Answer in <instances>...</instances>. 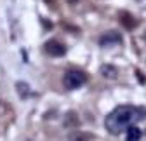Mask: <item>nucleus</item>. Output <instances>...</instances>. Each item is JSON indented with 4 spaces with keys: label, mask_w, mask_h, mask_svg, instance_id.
<instances>
[{
    "label": "nucleus",
    "mask_w": 146,
    "mask_h": 141,
    "mask_svg": "<svg viewBox=\"0 0 146 141\" xmlns=\"http://www.w3.org/2000/svg\"><path fill=\"white\" fill-rule=\"evenodd\" d=\"M115 44H120V33H117V31H110V33H104L103 37L99 39V45H103V47H108V45H115Z\"/></svg>",
    "instance_id": "nucleus-4"
},
{
    "label": "nucleus",
    "mask_w": 146,
    "mask_h": 141,
    "mask_svg": "<svg viewBox=\"0 0 146 141\" xmlns=\"http://www.w3.org/2000/svg\"><path fill=\"white\" fill-rule=\"evenodd\" d=\"M16 89L19 91V96H21V98H26V96L30 94V87H28L25 82H17V84H16Z\"/></svg>",
    "instance_id": "nucleus-9"
},
{
    "label": "nucleus",
    "mask_w": 146,
    "mask_h": 141,
    "mask_svg": "<svg viewBox=\"0 0 146 141\" xmlns=\"http://www.w3.org/2000/svg\"><path fill=\"white\" fill-rule=\"evenodd\" d=\"M70 139H92V134H71Z\"/></svg>",
    "instance_id": "nucleus-10"
},
{
    "label": "nucleus",
    "mask_w": 146,
    "mask_h": 141,
    "mask_svg": "<svg viewBox=\"0 0 146 141\" xmlns=\"http://www.w3.org/2000/svg\"><path fill=\"white\" fill-rule=\"evenodd\" d=\"M101 73H103L104 77H111V78H115V77H117V70H115L111 65H106V66L101 68Z\"/></svg>",
    "instance_id": "nucleus-8"
},
{
    "label": "nucleus",
    "mask_w": 146,
    "mask_h": 141,
    "mask_svg": "<svg viewBox=\"0 0 146 141\" xmlns=\"http://www.w3.org/2000/svg\"><path fill=\"white\" fill-rule=\"evenodd\" d=\"M68 2H70V4H75V2H77V0H68Z\"/></svg>",
    "instance_id": "nucleus-11"
},
{
    "label": "nucleus",
    "mask_w": 146,
    "mask_h": 141,
    "mask_svg": "<svg viewBox=\"0 0 146 141\" xmlns=\"http://www.w3.org/2000/svg\"><path fill=\"white\" fill-rule=\"evenodd\" d=\"M78 124H80L78 115H77L75 112H68L66 117H64V126H66V127H77Z\"/></svg>",
    "instance_id": "nucleus-5"
},
{
    "label": "nucleus",
    "mask_w": 146,
    "mask_h": 141,
    "mask_svg": "<svg viewBox=\"0 0 146 141\" xmlns=\"http://www.w3.org/2000/svg\"><path fill=\"white\" fill-rule=\"evenodd\" d=\"M85 82H87V75L84 72H80V70H68L64 73V77H63V84L70 91L71 89H78V87H82Z\"/></svg>",
    "instance_id": "nucleus-2"
},
{
    "label": "nucleus",
    "mask_w": 146,
    "mask_h": 141,
    "mask_svg": "<svg viewBox=\"0 0 146 141\" xmlns=\"http://www.w3.org/2000/svg\"><path fill=\"white\" fill-rule=\"evenodd\" d=\"M120 21L125 25V28H127V30H132V28L137 25V23H136V19H134V17H132L129 12H123V14L120 16Z\"/></svg>",
    "instance_id": "nucleus-6"
},
{
    "label": "nucleus",
    "mask_w": 146,
    "mask_h": 141,
    "mask_svg": "<svg viewBox=\"0 0 146 141\" xmlns=\"http://www.w3.org/2000/svg\"><path fill=\"white\" fill-rule=\"evenodd\" d=\"M127 131V141H136V139H139L141 138V131L132 124V126H129L125 129Z\"/></svg>",
    "instance_id": "nucleus-7"
},
{
    "label": "nucleus",
    "mask_w": 146,
    "mask_h": 141,
    "mask_svg": "<svg viewBox=\"0 0 146 141\" xmlns=\"http://www.w3.org/2000/svg\"><path fill=\"white\" fill-rule=\"evenodd\" d=\"M143 118H146V110L143 106H118L106 117V129L111 134H120L123 129Z\"/></svg>",
    "instance_id": "nucleus-1"
},
{
    "label": "nucleus",
    "mask_w": 146,
    "mask_h": 141,
    "mask_svg": "<svg viewBox=\"0 0 146 141\" xmlns=\"http://www.w3.org/2000/svg\"><path fill=\"white\" fill-rule=\"evenodd\" d=\"M44 49H45V52H47L49 56H54V58H61V56L66 54V45L61 44L59 40H49V42H45Z\"/></svg>",
    "instance_id": "nucleus-3"
}]
</instances>
